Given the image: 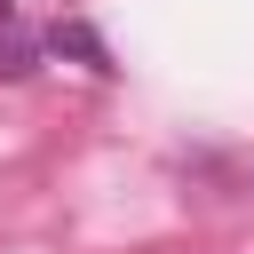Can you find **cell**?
<instances>
[{
  "label": "cell",
  "instance_id": "cell-1",
  "mask_svg": "<svg viewBox=\"0 0 254 254\" xmlns=\"http://www.w3.org/2000/svg\"><path fill=\"white\" fill-rule=\"evenodd\" d=\"M48 48H56V56H79L87 71H111V48H103L87 24H56V32H48Z\"/></svg>",
  "mask_w": 254,
  "mask_h": 254
},
{
  "label": "cell",
  "instance_id": "cell-2",
  "mask_svg": "<svg viewBox=\"0 0 254 254\" xmlns=\"http://www.w3.org/2000/svg\"><path fill=\"white\" fill-rule=\"evenodd\" d=\"M32 71V40H0V79H24Z\"/></svg>",
  "mask_w": 254,
  "mask_h": 254
},
{
  "label": "cell",
  "instance_id": "cell-3",
  "mask_svg": "<svg viewBox=\"0 0 254 254\" xmlns=\"http://www.w3.org/2000/svg\"><path fill=\"white\" fill-rule=\"evenodd\" d=\"M8 8H16V0H0V24H8Z\"/></svg>",
  "mask_w": 254,
  "mask_h": 254
}]
</instances>
